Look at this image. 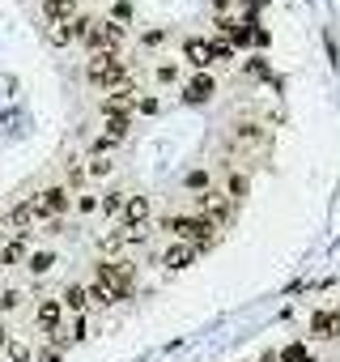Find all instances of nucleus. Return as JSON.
<instances>
[{
  "label": "nucleus",
  "mask_w": 340,
  "mask_h": 362,
  "mask_svg": "<svg viewBox=\"0 0 340 362\" xmlns=\"http://www.w3.org/2000/svg\"><path fill=\"white\" fill-rule=\"evenodd\" d=\"M90 298L111 307V303H123L132 298V264L128 260H107L94 269V281H90Z\"/></svg>",
  "instance_id": "f257e3e1"
},
{
  "label": "nucleus",
  "mask_w": 340,
  "mask_h": 362,
  "mask_svg": "<svg viewBox=\"0 0 340 362\" xmlns=\"http://www.w3.org/2000/svg\"><path fill=\"white\" fill-rule=\"evenodd\" d=\"M162 230L175 235L179 243H192L196 252L209 247V243H217V226L205 214H170V218H162Z\"/></svg>",
  "instance_id": "f03ea898"
},
{
  "label": "nucleus",
  "mask_w": 340,
  "mask_h": 362,
  "mask_svg": "<svg viewBox=\"0 0 340 362\" xmlns=\"http://www.w3.org/2000/svg\"><path fill=\"white\" fill-rule=\"evenodd\" d=\"M217 35L238 52V47H264L268 43V30L260 26V18L255 13H243V18H226V22H217Z\"/></svg>",
  "instance_id": "7ed1b4c3"
},
{
  "label": "nucleus",
  "mask_w": 340,
  "mask_h": 362,
  "mask_svg": "<svg viewBox=\"0 0 340 362\" xmlns=\"http://www.w3.org/2000/svg\"><path fill=\"white\" fill-rule=\"evenodd\" d=\"M128 73H132V64L123 60V52H98V56H90V69H85V77H90L98 90H115V86H123Z\"/></svg>",
  "instance_id": "20e7f679"
},
{
  "label": "nucleus",
  "mask_w": 340,
  "mask_h": 362,
  "mask_svg": "<svg viewBox=\"0 0 340 362\" xmlns=\"http://www.w3.org/2000/svg\"><path fill=\"white\" fill-rule=\"evenodd\" d=\"M35 201H39V218H43V226H47V222H60V218L68 214L73 188H68V184H56V188H43Z\"/></svg>",
  "instance_id": "39448f33"
},
{
  "label": "nucleus",
  "mask_w": 340,
  "mask_h": 362,
  "mask_svg": "<svg viewBox=\"0 0 340 362\" xmlns=\"http://www.w3.org/2000/svg\"><path fill=\"white\" fill-rule=\"evenodd\" d=\"M196 205H200V214H205V218H209V222H213V226L221 230V226L230 222V205H234V201H230V197H226L221 188H213V192L196 197Z\"/></svg>",
  "instance_id": "423d86ee"
},
{
  "label": "nucleus",
  "mask_w": 340,
  "mask_h": 362,
  "mask_svg": "<svg viewBox=\"0 0 340 362\" xmlns=\"http://www.w3.org/2000/svg\"><path fill=\"white\" fill-rule=\"evenodd\" d=\"M179 90H183V103H192V107H205V103L217 94V81H213V73H192V77H188Z\"/></svg>",
  "instance_id": "0eeeda50"
},
{
  "label": "nucleus",
  "mask_w": 340,
  "mask_h": 362,
  "mask_svg": "<svg viewBox=\"0 0 340 362\" xmlns=\"http://www.w3.org/2000/svg\"><path fill=\"white\" fill-rule=\"evenodd\" d=\"M183 64H192L196 73L213 69V43L209 39H183Z\"/></svg>",
  "instance_id": "6e6552de"
},
{
  "label": "nucleus",
  "mask_w": 340,
  "mask_h": 362,
  "mask_svg": "<svg viewBox=\"0 0 340 362\" xmlns=\"http://www.w3.org/2000/svg\"><path fill=\"white\" fill-rule=\"evenodd\" d=\"M119 218H123V230H136V226H145V222H149V197H140V192H128V197H123V209H119Z\"/></svg>",
  "instance_id": "1a4fd4ad"
},
{
  "label": "nucleus",
  "mask_w": 340,
  "mask_h": 362,
  "mask_svg": "<svg viewBox=\"0 0 340 362\" xmlns=\"http://www.w3.org/2000/svg\"><path fill=\"white\" fill-rule=\"evenodd\" d=\"M39 328L47 332V341L64 328V303H60V298H43V303H39Z\"/></svg>",
  "instance_id": "9d476101"
},
{
  "label": "nucleus",
  "mask_w": 340,
  "mask_h": 362,
  "mask_svg": "<svg viewBox=\"0 0 340 362\" xmlns=\"http://www.w3.org/2000/svg\"><path fill=\"white\" fill-rule=\"evenodd\" d=\"M310 332H315L319 341H340V307L319 311V315L310 320Z\"/></svg>",
  "instance_id": "9b49d317"
},
{
  "label": "nucleus",
  "mask_w": 340,
  "mask_h": 362,
  "mask_svg": "<svg viewBox=\"0 0 340 362\" xmlns=\"http://www.w3.org/2000/svg\"><path fill=\"white\" fill-rule=\"evenodd\" d=\"M196 256H200V252H196L192 243H179V239H175V243L162 252V264H166V269H188V264H196Z\"/></svg>",
  "instance_id": "f8f14e48"
},
{
  "label": "nucleus",
  "mask_w": 340,
  "mask_h": 362,
  "mask_svg": "<svg viewBox=\"0 0 340 362\" xmlns=\"http://www.w3.org/2000/svg\"><path fill=\"white\" fill-rule=\"evenodd\" d=\"M77 5L81 0H43V13H47L51 26H68L77 18Z\"/></svg>",
  "instance_id": "ddd939ff"
},
{
  "label": "nucleus",
  "mask_w": 340,
  "mask_h": 362,
  "mask_svg": "<svg viewBox=\"0 0 340 362\" xmlns=\"http://www.w3.org/2000/svg\"><path fill=\"white\" fill-rule=\"evenodd\" d=\"M60 303H64V311H73V315H85L94 298H90V286H81V281H77V286H68V290H64V298H60Z\"/></svg>",
  "instance_id": "4468645a"
},
{
  "label": "nucleus",
  "mask_w": 340,
  "mask_h": 362,
  "mask_svg": "<svg viewBox=\"0 0 340 362\" xmlns=\"http://www.w3.org/2000/svg\"><path fill=\"white\" fill-rule=\"evenodd\" d=\"M183 188H188V192H196V197L213 192V170H209V166H196V170H188V175H183Z\"/></svg>",
  "instance_id": "2eb2a0df"
},
{
  "label": "nucleus",
  "mask_w": 340,
  "mask_h": 362,
  "mask_svg": "<svg viewBox=\"0 0 340 362\" xmlns=\"http://www.w3.org/2000/svg\"><path fill=\"white\" fill-rule=\"evenodd\" d=\"M153 81H157V86H183V64H179V60H162V64L153 69Z\"/></svg>",
  "instance_id": "dca6fc26"
},
{
  "label": "nucleus",
  "mask_w": 340,
  "mask_h": 362,
  "mask_svg": "<svg viewBox=\"0 0 340 362\" xmlns=\"http://www.w3.org/2000/svg\"><path fill=\"white\" fill-rule=\"evenodd\" d=\"M111 26H119V30H128L132 22H136V9H132V0H111V18H107Z\"/></svg>",
  "instance_id": "f3484780"
},
{
  "label": "nucleus",
  "mask_w": 340,
  "mask_h": 362,
  "mask_svg": "<svg viewBox=\"0 0 340 362\" xmlns=\"http://www.w3.org/2000/svg\"><path fill=\"white\" fill-rule=\"evenodd\" d=\"M247 188H251V179H247L243 170H226V188H221V192H226L230 201H243V197H247Z\"/></svg>",
  "instance_id": "a211bd4d"
},
{
  "label": "nucleus",
  "mask_w": 340,
  "mask_h": 362,
  "mask_svg": "<svg viewBox=\"0 0 340 362\" xmlns=\"http://www.w3.org/2000/svg\"><path fill=\"white\" fill-rule=\"evenodd\" d=\"M128 128H132V115H107V124H102V136H111V141H119V145H123Z\"/></svg>",
  "instance_id": "6ab92c4d"
},
{
  "label": "nucleus",
  "mask_w": 340,
  "mask_h": 362,
  "mask_svg": "<svg viewBox=\"0 0 340 362\" xmlns=\"http://www.w3.org/2000/svg\"><path fill=\"white\" fill-rule=\"evenodd\" d=\"M26 239H30V235H18V239L5 247V252H0V260H5V264H18V260H26Z\"/></svg>",
  "instance_id": "aec40b11"
},
{
  "label": "nucleus",
  "mask_w": 340,
  "mask_h": 362,
  "mask_svg": "<svg viewBox=\"0 0 340 362\" xmlns=\"http://www.w3.org/2000/svg\"><path fill=\"white\" fill-rule=\"evenodd\" d=\"M166 39H170V35H166L162 26H153V30H145V35H140V47H145V52H162V47H166Z\"/></svg>",
  "instance_id": "412c9836"
},
{
  "label": "nucleus",
  "mask_w": 340,
  "mask_h": 362,
  "mask_svg": "<svg viewBox=\"0 0 340 362\" xmlns=\"http://www.w3.org/2000/svg\"><path fill=\"white\" fill-rule=\"evenodd\" d=\"M111 170H115L111 158H90V162H85V179H107Z\"/></svg>",
  "instance_id": "4be33fe9"
},
{
  "label": "nucleus",
  "mask_w": 340,
  "mask_h": 362,
  "mask_svg": "<svg viewBox=\"0 0 340 362\" xmlns=\"http://www.w3.org/2000/svg\"><path fill=\"white\" fill-rule=\"evenodd\" d=\"M56 264H60V260H56L51 252H35V256H30V273H35V277H43V273H51Z\"/></svg>",
  "instance_id": "5701e85b"
},
{
  "label": "nucleus",
  "mask_w": 340,
  "mask_h": 362,
  "mask_svg": "<svg viewBox=\"0 0 340 362\" xmlns=\"http://www.w3.org/2000/svg\"><path fill=\"white\" fill-rule=\"evenodd\" d=\"M234 60H238V52L226 39H213V64H234Z\"/></svg>",
  "instance_id": "b1692460"
},
{
  "label": "nucleus",
  "mask_w": 340,
  "mask_h": 362,
  "mask_svg": "<svg viewBox=\"0 0 340 362\" xmlns=\"http://www.w3.org/2000/svg\"><path fill=\"white\" fill-rule=\"evenodd\" d=\"M98 209H102V214H119V209H123V192H102V197H98Z\"/></svg>",
  "instance_id": "393cba45"
},
{
  "label": "nucleus",
  "mask_w": 340,
  "mask_h": 362,
  "mask_svg": "<svg viewBox=\"0 0 340 362\" xmlns=\"http://www.w3.org/2000/svg\"><path fill=\"white\" fill-rule=\"evenodd\" d=\"M247 77H251V81H268V77H272V73H268V60H264V56H255V60L247 64Z\"/></svg>",
  "instance_id": "a878e982"
},
{
  "label": "nucleus",
  "mask_w": 340,
  "mask_h": 362,
  "mask_svg": "<svg viewBox=\"0 0 340 362\" xmlns=\"http://www.w3.org/2000/svg\"><path fill=\"white\" fill-rule=\"evenodd\" d=\"M136 111H140V115H157V111H162V103H157V98H149V94H140V98H136Z\"/></svg>",
  "instance_id": "bb28decb"
},
{
  "label": "nucleus",
  "mask_w": 340,
  "mask_h": 362,
  "mask_svg": "<svg viewBox=\"0 0 340 362\" xmlns=\"http://www.w3.org/2000/svg\"><path fill=\"white\" fill-rule=\"evenodd\" d=\"M5 349H9V358H13V362H30V349H26L22 341H9Z\"/></svg>",
  "instance_id": "cd10ccee"
},
{
  "label": "nucleus",
  "mask_w": 340,
  "mask_h": 362,
  "mask_svg": "<svg viewBox=\"0 0 340 362\" xmlns=\"http://www.w3.org/2000/svg\"><path fill=\"white\" fill-rule=\"evenodd\" d=\"M268 5V0H234V9H243V13H255L260 18V9Z\"/></svg>",
  "instance_id": "c85d7f7f"
},
{
  "label": "nucleus",
  "mask_w": 340,
  "mask_h": 362,
  "mask_svg": "<svg viewBox=\"0 0 340 362\" xmlns=\"http://www.w3.org/2000/svg\"><path fill=\"white\" fill-rule=\"evenodd\" d=\"M18 303H22V294H18V290H5V294H0V311H13Z\"/></svg>",
  "instance_id": "c756f323"
},
{
  "label": "nucleus",
  "mask_w": 340,
  "mask_h": 362,
  "mask_svg": "<svg viewBox=\"0 0 340 362\" xmlns=\"http://www.w3.org/2000/svg\"><path fill=\"white\" fill-rule=\"evenodd\" d=\"M39 362H64V354H60L56 345H43V349H39Z\"/></svg>",
  "instance_id": "7c9ffc66"
},
{
  "label": "nucleus",
  "mask_w": 340,
  "mask_h": 362,
  "mask_svg": "<svg viewBox=\"0 0 340 362\" xmlns=\"http://www.w3.org/2000/svg\"><path fill=\"white\" fill-rule=\"evenodd\" d=\"M77 209L81 214H98V197H77Z\"/></svg>",
  "instance_id": "2f4dec72"
},
{
  "label": "nucleus",
  "mask_w": 340,
  "mask_h": 362,
  "mask_svg": "<svg viewBox=\"0 0 340 362\" xmlns=\"http://www.w3.org/2000/svg\"><path fill=\"white\" fill-rule=\"evenodd\" d=\"M9 341H13V337H9V328H5V324H0V349H5Z\"/></svg>",
  "instance_id": "473e14b6"
},
{
  "label": "nucleus",
  "mask_w": 340,
  "mask_h": 362,
  "mask_svg": "<svg viewBox=\"0 0 340 362\" xmlns=\"http://www.w3.org/2000/svg\"><path fill=\"white\" fill-rule=\"evenodd\" d=\"M260 362H281V358H277V354H264V358H260Z\"/></svg>",
  "instance_id": "72a5a7b5"
},
{
  "label": "nucleus",
  "mask_w": 340,
  "mask_h": 362,
  "mask_svg": "<svg viewBox=\"0 0 340 362\" xmlns=\"http://www.w3.org/2000/svg\"><path fill=\"white\" fill-rule=\"evenodd\" d=\"M107 5H111V0H107Z\"/></svg>",
  "instance_id": "f704fd0d"
}]
</instances>
